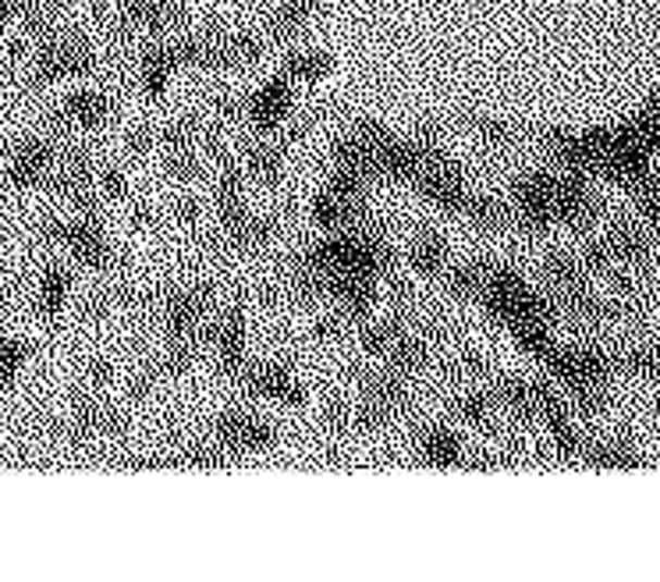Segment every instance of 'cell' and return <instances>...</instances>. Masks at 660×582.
Masks as SVG:
<instances>
[{"label": "cell", "mask_w": 660, "mask_h": 582, "mask_svg": "<svg viewBox=\"0 0 660 582\" xmlns=\"http://www.w3.org/2000/svg\"><path fill=\"white\" fill-rule=\"evenodd\" d=\"M316 274H352V277H376L384 281L395 270V246L376 221H366L348 232H327V238L313 242L302 256H295Z\"/></svg>", "instance_id": "6da1fadb"}, {"label": "cell", "mask_w": 660, "mask_h": 582, "mask_svg": "<svg viewBox=\"0 0 660 582\" xmlns=\"http://www.w3.org/2000/svg\"><path fill=\"white\" fill-rule=\"evenodd\" d=\"M213 299H217V292H213V284H207V281L182 284V288H171L160 295V317H164L167 342L203 345L207 323L213 313Z\"/></svg>", "instance_id": "7a4b0ae2"}, {"label": "cell", "mask_w": 660, "mask_h": 582, "mask_svg": "<svg viewBox=\"0 0 660 582\" xmlns=\"http://www.w3.org/2000/svg\"><path fill=\"white\" fill-rule=\"evenodd\" d=\"M281 441L277 426L271 419L249 409H224L213 419V444L227 458H249V455H266L274 451Z\"/></svg>", "instance_id": "3957f363"}, {"label": "cell", "mask_w": 660, "mask_h": 582, "mask_svg": "<svg viewBox=\"0 0 660 582\" xmlns=\"http://www.w3.org/2000/svg\"><path fill=\"white\" fill-rule=\"evenodd\" d=\"M203 345L213 348V362L224 381H238L241 373L249 367V313H246V302H232L224 313L207 323V334H203Z\"/></svg>", "instance_id": "277c9868"}, {"label": "cell", "mask_w": 660, "mask_h": 582, "mask_svg": "<svg viewBox=\"0 0 660 582\" xmlns=\"http://www.w3.org/2000/svg\"><path fill=\"white\" fill-rule=\"evenodd\" d=\"M508 207H511V221L530 235H544L550 227H558L555 171H530L511 182Z\"/></svg>", "instance_id": "5b68a950"}, {"label": "cell", "mask_w": 660, "mask_h": 582, "mask_svg": "<svg viewBox=\"0 0 660 582\" xmlns=\"http://www.w3.org/2000/svg\"><path fill=\"white\" fill-rule=\"evenodd\" d=\"M412 188H415V193H420L434 210L454 213V216L462 213L469 193H473V188H469V178H465V168L458 164L454 157H448V153L429 157L426 164H423V171L415 174Z\"/></svg>", "instance_id": "8992f818"}, {"label": "cell", "mask_w": 660, "mask_h": 582, "mask_svg": "<svg viewBox=\"0 0 660 582\" xmlns=\"http://www.w3.org/2000/svg\"><path fill=\"white\" fill-rule=\"evenodd\" d=\"M235 387L241 395L285 405V409H299V405H306V387L299 376H295L291 362H285V359L249 362L246 373L235 381Z\"/></svg>", "instance_id": "52a82bcc"}, {"label": "cell", "mask_w": 660, "mask_h": 582, "mask_svg": "<svg viewBox=\"0 0 660 582\" xmlns=\"http://www.w3.org/2000/svg\"><path fill=\"white\" fill-rule=\"evenodd\" d=\"M291 107H295V83L285 72H277L252 97H246V121L256 128V135H274L291 117Z\"/></svg>", "instance_id": "ba28073f"}, {"label": "cell", "mask_w": 660, "mask_h": 582, "mask_svg": "<svg viewBox=\"0 0 660 582\" xmlns=\"http://www.w3.org/2000/svg\"><path fill=\"white\" fill-rule=\"evenodd\" d=\"M356 387L359 398L384 409L390 419L406 416L412 409V376H401L390 367L381 370H356Z\"/></svg>", "instance_id": "9c48e42d"}, {"label": "cell", "mask_w": 660, "mask_h": 582, "mask_svg": "<svg viewBox=\"0 0 660 582\" xmlns=\"http://www.w3.org/2000/svg\"><path fill=\"white\" fill-rule=\"evenodd\" d=\"M117 114V103L111 92L103 89H75L72 97H64L53 121L64 132H97L103 125H111Z\"/></svg>", "instance_id": "30bf717a"}, {"label": "cell", "mask_w": 660, "mask_h": 582, "mask_svg": "<svg viewBox=\"0 0 660 582\" xmlns=\"http://www.w3.org/2000/svg\"><path fill=\"white\" fill-rule=\"evenodd\" d=\"M53 168H58V146H53V139H47V135H29V139H22L18 150L11 153L8 185L25 193V188L43 185Z\"/></svg>", "instance_id": "8fae6325"}, {"label": "cell", "mask_w": 660, "mask_h": 582, "mask_svg": "<svg viewBox=\"0 0 660 582\" xmlns=\"http://www.w3.org/2000/svg\"><path fill=\"white\" fill-rule=\"evenodd\" d=\"M313 224L323 227V232H348V227H359L373 221V213L366 207V199H356V196H345L338 188L323 185L320 193L313 196Z\"/></svg>", "instance_id": "7c38bea8"}, {"label": "cell", "mask_w": 660, "mask_h": 582, "mask_svg": "<svg viewBox=\"0 0 660 582\" xmlns=\"http://www.w3.org/2000/svg\"><path fill=\"white\" fill-rule=\"evenodd\" d=\"M128 430V416L114 409V405L83 398L75 401V409L69 416V437L72 441H97V437H117V433Z\"/></svg>", "instance_id": "4fadbf2b"}, {"label": "cell", "mask_w": 660, "mask_h": 582, "mask_svg": "<svg viewBox=\"0 0 660 582\" xmlns=\"http://www.w3.org/2000/svg\"><path fill=\"white\" fill-rule=\"evenodd\" d=\"M285 157H288V146L281 143L277 135H263V139L249 143L246 150L238 153L246 178L263 188L281 185V178H285Z\"/></svg>", "instance_id": "5bb4252c"}, {"label": "cell", "mask_w": 660, "mask_h": 582, "mask_svg": "<svg viewBox=\"0 0 660 582\" xmlns=\"http://www.w3.org/2000/svg\"><path fill=\"white\" fill-rule=\"evenodd\" d=\"M544 384L547 381H530V376H497L490 395L508 416H515L519 423H536V419H540Z\"/></svg>", "instance_id": "9a60e30c"}, {"label": "cell", "mask_w": 660, "mask_h": 582, "mask_svg": "<svg viewBox=\"0 0 660 582\" xmlns=\"http://www.w3.org/2000/svg\"><path fill=\"white\" fill-rule=\"evenodd\" d=\"M497 398L490 391H480L476 384H469L462 395L451 398V416L462 426H473L480 433H490V437H501V423H497Z\"/></svg>", "instance_id": "2e32d148"}, {"label": "cell", "mask_w": 660, "mask_h": 582, "mask_svg": "<svg viewBox=\"0 0 660 582\" xmlns=\"http://www.w3.org/2000/svg\"><path fill=\"white\" fill-rule=\"evenodd\" d=\"M420 458H423V466H429V469H462V466H469L465 441L444 423H434V426H426L420 433Z\"/></svg>", "instance_id": "e0dca14e"}, {"label": "cell", "mask_w": 660, "mask_h": 582, "mask_svg": "<svg viewBox=\"0 0 660 582\" xmlns=\"http://www.w3.org/2000/svg\"><path fill=\"white\" fill-rule=\"evenodd\" d=\"M409 267L415 277H426V281H440L448 274L451 267V249H448V238L440 232H420L409 242Z\"/></svg>", "instance_id": "ac0fdd59"}, {"label": "cell", "mask_w": 660, "mask_h": 582, "mask_svg": "<svg viewBox=\"0 0 660 582\" xmlns=\"http://www.w3.org/2000/svg\"><path fill=\"white\" fill-rule=\"evenodd\" d=\"M603 242H608L614 263L622 267H643L646 256H650V238L632 221H614L608 232H603Z\"/></svg>", "instance_id": "d6986e66"}, {"label": "cell", "mask_w": 660, "mask_h": 582, "mask_svg": "<svg viewBox=\"0 0 660 582\" xmlns=\"http://www.w3.org/2000/svg\"><path fill=\"white\" fill-rule=\"evenodd\" d=\"M224 235H227V242H232L238 252H260V249H266L281 235V221H277V216H271V213H252L249 210L235 227H227Z\"/></svg>", "instance_id": "ffe728a7"}, {"label": "cell", "mask_w": 660, "mask_h": 582, "mask_svg": "<svg viewBox=\"0 0 660 582\" xmlns=\"http://www.w3.org/2000/svg\"><path fill=\"white\" fill-rule=\"evenodd\" d=\"M69 295H72V270L64 263H47L43 267V277H39V295H36V309L43 320H58L69 306Z\"/></svg>", "instance_id": "44dd1931"}, {"label": "cell", "mask_w": 660, "mask_h": 582, "mask_svg": "<svg viewBox=\"0 0 660 582\" xmlns=\"http://www.w3.org/2000/svg\"><path fill=\"white\" fill-rule=\"evenodd\" d=\"M462 221H469L476 227V232H501V227L511 224V207L494 193H469L465 207H462Z\"/></svg>", "instance_id": "7402d4cb"}, {"label": "cell", "mask_w": 660, "mask_h": 582, "mask_svg": "<svg viewBox=\"0 0 660 582\" xmlns=\"http://www.w3.org/2000/svg\"><path fill=\"white\" fill-rule=\"evenodd\" d=\"M490 267H494V260H469V263L448 267V274H444V284H448V292L454 295V299L480 302L483 288H487Z\"/></svg>", "instance_id": "603a6c76"}, {"label": "cell", "mask_w": 660, "mask_h": 582, "mask_svg": "<svg viewBox=\"0 0 660 582\" xmlns=\"http://www.w3.org/2000/svg\"><path fill=\"white\" fill-rule=\"evenodd\" d=\"M281 72H285L295 86H313L334 72V61L331 53L323 50H291L288 58L281 61Z\"/></svg>", "instance_id": "cb8c5ba5"}, {"label": "cell", "mask_w": 660, "mask_h": 582, "mask_svg": "<svg viewBox=\"0 0 660 582\" xmlns=\"http://www.w3.org/2000/svg\"><path fill=\"white\" fill-rule=\"evenodd\" d=\"M544 277L550 284V292H572V288H586L589 284L586 267L578 263L575 252H550L544 260Z\"/></svg>", "instance_id": "d4e9b609"}, {"label": "cell", "mask_w": 660, "mask_h": 582, "mask_svg": "<svg viewBox=\"0 0 660 582\" xmlns=\"http://www.w3.org/2000/svg\"><path fill=\"white\" fill-rule=\"evenodd\" d=\"M207 125L199 121L196 114H182L167 121L164 128H160V146H164V153H174V150H199V143H207Z\"/></svg>", "instance_id": "484cf974"}, {"label": "cell", "mask_w": 660, "mask_h": 582, "mask_svg": "<svg viewBox=\"0 0 660 582\" xmlns=\"http://www.w3.org/2000/svg\"><path fill=\"white\" fill-rule=\"evenodd\" d=\"M583 462L597 466V469H636V466H643V458L632 451V444H625V441H597V444L586 441Z\"/></svg>", "instance_id": "4316f807"}, {"label": "cell", "mask_w": 660, "mask_h": 582, "mask_svg": "<svg viewBox=\"0 0 660 582\" xmlns=\"http://www.w3.org/2000/svg\"><path fill=\"white\" fill-rule=\"evenodd\" d=\"M465 125H469V132H473L483 146H490V150H501V146H511V143L519 139L515 125H508V121L490 117V114H469Z\"/></svg>", "instance_id": "83f0119b"}, {"label": "cell", "mask_w": 660, "mask_h": 582, "mask_svg": "<svg viewBox=\"0 0 660 582\" xmlns=\"http://www.w3.org/2000/svg\"><path fill=\"white\" fill-rule=\"evenodd\" d=\"M614 370L628 376H643V381H657L660 376V351L650 345H632L622 356H614Z\"/></svg>", "instance_id": "f1b7e54d"}, {"label": "cell", "mask_w": 660, "mask_h": 582, "mask_svg": "<svg viewBox=\"0 0 660 582\" xmlns=\"http://www.w3.org/2000/svg\"><path fill=\"white\" fill-rule=\"evenodd\" d=\"M29 359V342H18V337H0V391H11V384L18 381V373Z\"/></svg>", "instance_id": "f546056e"}, {"label": "cell", "mask_w": 660, "mask_h": 582, "mask_svg": "<svg viewBox=\"0 0 660 582\" xmlns=\"http://www.w3.org/2000/svg\"><path fill=\"white\" fill-rule=\"evenodd\" d=\"M490 376V367L487 359L480 356V351H458V356L448 362V381L454 384H483Z\"/></svg>", "instance_id": "4dcf8cb0"}, {"label": "cell", "mask_w": 660, "mask_h": 582, "mask_svg": "<svg viewBox=\"0 0 660 582\" xmlns=\"http://www.w3.org/2000/svg\"><path fill=\"white\" fill-rule=\"evenodd\" d=\"M203 164H199V153L196 150H174V153H164V174L171 182H196Z\"/></svg>", "instance_id": "1f68e13d"}, {"label": "cell", "mask_w": 660, "mask_h": 582, "mask_svg": "<svg viewBox=\"0 0 660 582\" xmlns=\"http://www.w3.org/2000/svg\"><path fill=\"white\" fill-rule=\"evenodd\" d=\"M97 193L103 202L128 199V178L117 164H97Z\"/></svg>", "instance_id": "d6a6232c"}, {"label": "cell", "mask_w": 660, "mask_h": 582, "mask_svg": "<svg viewBox=\"0 0 660 582\" xmlns=\"http://www.w3.org/2000/svg\"><path fill=\"white\" fill-rule=\"evenodd\" d=\"M323 430L331 433H352L356 430V401L331 398L323 405Z\"/></svg>", "instance_id": "836d02e7"}, {"label": "cell", "mask_w": 660, "mask_h": 582, "mask_svg": "<svg viewBox=\"0 0 660 582\" xmlns=\"http://www.w3.org/2000/svg\"><path fill=\"white\" fill-rule=\"evenodd\" d=\"M160 146V128L150 125H139L136 132L125 135V157L128 160H146Z\"/></svg>", "instance_id": "e575fe53"}, {"label": "cell", "mask_w": 660, "mask_h": 582, "mask_svg": "<svg viewBox=\"0 0 660 582\" xmlns=\"http://www.w3.org/2000/svg\"><path fill=\"white\" fill-rule=\"evenodd\" d=\"M345 327H348V320L334 309V313H323V317H316V323H313V342H341L345 337Z\"/></svg>", "instance_id": "d590c367"}, {"label": "cell", "mask_w": 660, "mask_h": 582, "mask_svg": "<svg viewBox=\"0 0 660 582\" xmlns=\"http://www.w3.org/2000/svg\"><path fill=\"white\" fill-rule=\"evenodd\" d=\"M86 384H89L92 391L111 387V384H114V362H111V359H92L89 370H86Z\"/></svg>", "instance_id": "8d00e7d4"}, {"label": "cell", "mask_w": 660, "mask_h": 582, "mask_svg": "<svg viewBox=\"0 0 660 582\" xmlns=\"http://www.w3.org/2000/svg\"><path fill=\"white\" fill-rule=\"evenodd\" d=\"M174 216H178L182 227H192V224H199V216H203V207H199L196 196H182L174 202Z\"/></svg>", "instance_id": "74e56055"}, {"label": "cell", "mask_w": 660, "mask_h": 582, "mask_svg": "<svg viewBox=\"0 0 660 582\" xmlns=\"http://www.w3.org/2000/svg\"><path fill=\"white\" fill-rule=\"evenodd\" d=\"M132 227H136V232H150V227H157V210L153 207H136V210H132Z\"/></svg>", "instance_id": "f35d334b"}]
</instances>
